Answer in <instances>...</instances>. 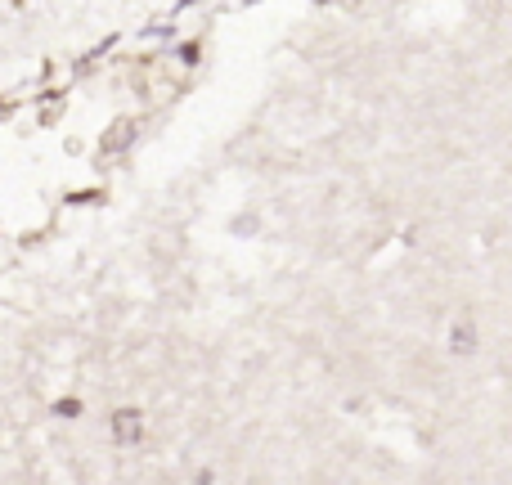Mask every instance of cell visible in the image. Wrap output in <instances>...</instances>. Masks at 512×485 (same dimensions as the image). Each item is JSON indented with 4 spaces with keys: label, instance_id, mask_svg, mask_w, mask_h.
<instances>
[{
    "label": "cell",
    "instance_id": "6da1fadb",
    "mask_svg": "<svg viewBox=\"0 0 512 485\" xmlns=\"http://www.w3.org/2000/svg\"><path fill=\"white\" fill-rule=\"evenodd\" d=\"M113 441L117 445H135V441H140V414H135V409H117V414H113Z\"/></svg>",
    "mask_w": 512,
    "mask_h": 485
},
{
    "label": "cell",
    "instance_id": "7a4b0ae2",
    "mask_svg": "<svg viewBox=\"0 0 512 485\" xmlns=\"http://www.w3.org/2000/svg\"><path fill=\"white\" fill-rule=\"evenodd\" d=\"M468 346H472V324L454 328V351H468Z\"/></svg>",
    "mask_w": 512,
    "mask_h": 485
}]
</instances>
